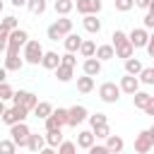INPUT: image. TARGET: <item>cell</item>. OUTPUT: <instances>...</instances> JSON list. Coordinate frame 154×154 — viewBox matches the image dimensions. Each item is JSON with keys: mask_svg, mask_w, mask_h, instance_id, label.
<instances>
[{"mask_svg": "<svg viewBox=\"0 0 154 154\" xmlns=\"http://www.w3.org/2000/svg\"><path fill=\"white\" fill-rule=\"evenodd\" d=\"M137 82L140 84H154V67H142L140 70V75H137Z\"/></svg>", "mask_w": 154, "mask_h": 154, "instance_id": "obj_32", "label": "cell"}, {"mask_svg": "<svg viewBox=\"0 0 154 154\" xmlns=\"http://www.w3.org/2000/svg\"><path fill=\"white\" fill-rule=\"evenodd\" d=\"M43 147H46V140H43V135H38V132H29V140H26V149H29L31 154H38Z\"/></svg>", "mask_w": 154, "mask_h": 154, "instance_id": "obj_14", "label": "cell"}, {"mask_svg": "<svg viewBox=\"0 0 154 154\" xmlns=\"http://www.w3.org/2000/svg\"><path fill=\"white\" fill-rule=\"evenodd\" d=\"M2 113H5V101H0V118H2Z\"/></svg>", "mask_w": 154, "mask_h": 154, "instance_id": "obj_53", "label": "cell"}, {"mask_svg": "<svg viewBox=\"0 0 154 154\" xmlns=\"http://www.w3.org/2000/svg\"><path fill=\"white\" fill-rule=\"evenodd\" d=\"M26 7H29V12L31 14H43L46 12V0H26Z\"/></svg>", "mask_w": 154, "mask_h": 154, "instance_id": "obj_33", "label": "cell"}, {"mask_svg": "<svg viewBox=\"0 0 154 154\" xmlns=\"http://www.w3.org/2000/svg\"><path fill=\"white\" fill-rule=\"evenodd\" d=\"M118 154H125V152H118Z\"/></svg>", "mask_w": 154, "mask_h": 154, "instance_id": "obj_55", "label": "cell"}, {"mask_svg": "<svg viewBox=\"0 0 154 154\" xmlns=\"http://www.w3.org/2000/svg\"><path fill=\"white\" fill-rule=\"evenodd\" d=\"M14 7H26V0H10Z\"/></svg>", "mask_w": 154, "mask_h": 154, "instance_id": "obj_49", "label": "cell"}, {"mask_svg": "<svg viewBox=\"0 0 154 154\" xmlns=\"http://www.w3.org/2000/svg\"><path fill=\"white\" fill-rule=\"evenodd\" d=\"M144 113H147V116H154V101H152V103L144 108Z\"/></svg>", "mask_w": 154, "mask_h": 154, "instance_id": "obj_50", "label": "cell"}, {"mask_svg": "<svg viewBox=\"0 0 154 154\" xmlns=\"http://www.w3.org/2000/svg\"><path fill=\"white\" fill-rule=\"evenodd\" d=\"M29 41V34H26V29H14V31H10V36H7V55H19V48L24 46Z\"/></svg>", "mask_w": 154, "mask_h": 154, "instance_id": "obj_2", "label": "cell"}, {"mask_svg": "<svg viewBox=\"0 0 154 154\" xmlns=\"http://www.w3.org/2000/svg\"><path fill=\"white\" fill-rule=\"evenodd\" d=\"M111 38H113V43H111V46H118V43H123V41H128V34H125L123 29H116Z\"/></svg>", "mask_w": 154, "mask_h": 154, "instance_id": "obj_42", "label": "cell"}, {"mask_svg": "<svg viewBox=\"0 0 154 154\" xmlns=\"http://www.w3.org/2000/svg\"><path fill=\"white\" fill-rule=\"evenodd\" d=\"M72 2H75V0H72Z\"/></svg>", "mask_w": 154, "mask_h": 154, "instance_id": "obj_57", "label": "cell"}, {"mask_svg": "<svg viewBox=\"0 0 154 154\" xmlns=\"http://www.w3.org/2000/svg\"><path fill=\"white\" fill-rule=\"evenodd\" d=\"M75 53H65V55H60V65H67V67H75Z\"/></svg>", "mask_w": 154, "mask_h": 154, "instance_id": "obj_43", "label": "cell"}, {"mask_svg": "<svg viewBox=\"0 0 154 154\" xmlns=\"http://www.w3.org/2000/svg\"><path fill=\"white\" fill-rule=\"evenodd\" d=\"M152 101H154V96H152L149 91H142V89H140V91L132 94V103H135V108H142V111H144Z\"/></svg>", "mask_w": 154, "mask_h": 154, "instance_id": "obj_18", "label": "cell"}, {"mask_svg": "<svg viewBox=\"0 0 154 154\" xmlns=\"http://www.w3.org/2000/svg\"><path fill=\"white\" fill-rule=\"evenodd\" d=\"M0 26L7 29V31H14V29H19V19H17L14 14H7V17L0 19Z\"/></svg>", "mask_w": 154, "mask_h": 154, "instance_id": "obj_34", "label": "cell"}, {"mask_svg": "<svg viewBox=\"0 0 154 154\" xmlns=\"http://www.w3.org/2000/svg\"><path fill=\"white\" fill-rule=\"evenodd\" d=\"M53 26L58 29V34H60V36L72 34V19H70V17H60V19H55V22H53Z\"/></svg>", "mask_w": 154, "mask_h": 154, "instance_id": "obj_24", "label": "cell"}, {"mask_svg": "<svg viewBox=\"0 0 154 154\" xmlns=\"http://www.w3.org/2000/svg\"><path fill=\"white\" fill-rule=\"evenodd\" d=\"M55 154H77V147H75V142L63 140V142L55 147Z\"/></svg>", "mask_w": 154, "mask_h": 154, "instance_id": "obj_35", "label": "cell"}, {"mask_svg": "<svg viewBox=\"0 0 154 154\" xmlns=\"http://www.w3.org/2000/svg\"><path fill=\"white\" fill-rule=\"evenodd\" d=\"M22 65H24V60H22L19 55H7L2 67H5L7 72H19V70H22Z\"/></svg>", "mask_w": 154, "mask_h": 154, "instance_id": "obj_26", "label": "cell"}, {"mask_svg": "<svg viewBox=\"0 0 154 154\" xmlns=\"http://www.w3.org/2000/svg\"><path fill=\"white\" fill-rule=\"evenodd\" d=\"M53 10H55V14H60V17H67V14L75 10V2H72V0H55Z\"/></svg>", "mask_w": 154, "mask_h": 154, "instance_id": "obj_25", "label": "cell"}, {"mask_svg": "<svg viewBox=\"0 0 154 154\" xmlns=\"http://www.w3.org/2000/svg\"><path fill=\"white\" fill-rule=\"evenodd\" d=\"M5 79H7V70H5V67H0V84H2Z\"/></svg>", "mask_w": 154, "mask_h": 154, "instance_id": "obj_51", "label": "cell"}, {"mask_svg": "<svg viewBox=\"0 0 154 154\" xmlns=\"http://www.w3.org/2000/svg\"><path fill=\"white\" fill-rule=\"evenodd\" d=\"M12 103H14V106H22V108H26V111L31 113V108L38 103V96H36L34 91L19 89V91H14V94H12Z\"/></svg>", "mask_w": 154, "mask_h": 154, "instance_id": "obj_5", "label": "cell"}, {"mask_svg": "<svg viewBox=\"0 0 154 154\" xmlns=\"http://www.w3.org/2000/svg\"><path fill=\"white\" fill-rule=\"evenodd\" d=\"M43 140H46V147H53V149H55L65 137H63V130H53V132H46Z\"/></svg>", "mask_w": 154, "mask_h": 154, "instance_id": "obj_29", "label": "cell"}, {"mask_svg": "<svg viewBox=\"0 0 154 154\" xmlns=\"http://www.w3.org/2000/svg\"><path fill=\"white\" fill-rule=\"evenodd\" d=\"M46 34H48V38H51V41H60V38H63V36H60V34H58V29H55V26H53V24H51V26H48V29H46Z\"/></svg>", "mask_w": 154, "mask_h": 154, "instance_id": "obj_45", "label": "cell"}, {"mask_svg": "<svg viewBox=\"0 0 154 154\" xmlns=\"http://www.w3.org/2000/svg\"><path fill=\"white\" fill-rule=\"evenodd\" d=\"M38 154H55V149H53V147H43Z\"/></svg>", "mask_w": 154, "mask_h": 154, "instance_id": "obj_52", "label": "cell"}, {"mask_svg": "<svg viewBox=\"0 0 154 154\" xmlns=\"http://www.w3.org/2000/svg\"><path fill=\"white\" fill-rule=\"evenodd\" d=\"M99 99H101L103 103H116V101L120 99L118 84H116V82H103V84L99 87Z\"/></svg>", "mask_w": 154, "mask_h": 154, "instance_id": "obj_7", "label": "cell"}, {"mask_svg": "<svg viewBox=\"0 0 154 154\" xmlns=\"http://www.w3.org/2000/svg\"><path fill=\"white\" fill-rule=\"evenodd\" d=\"M91 144H96V137L91 135V130H79V132H77V142H75V147L89 149Z\"/></svg>", "mask_w": 154, "mask_h": 154, "instance_id": "obj_20", "label": "cell"}, {"mask_svg": "<svg viewBox=\"0 0 154 154\" xmlns=\"http://www.w3.org/2000/svg\"><path fill=\"white\" fill-rule=\"evenodd\" d=\"M87 120H89V125H91V128H96V125H106V123H108L106 113H94V116H87Z\"/></svg>", "mask_w": 154, "mask_h": 154, "instance_id": "obj_36", "label": "cell"}, {"mask_svg": "<svg viewBox=\"0 0 154 154\" xmlns=\"http://www.w3.org/2000/svg\"><path fill=\"white\" fill-rule=\"evenodd\" d=\"M82 26L89 31V34H99L101 31V19H96V14H87L82 19Z\"/></svg>", "mask_w": 154, "mask_h": 154, "instance_id": "obj_23", "label": "cell"}, {"mask_svg": "<svg viewBox=\"0 0 154 154\" xmlns=\"http://www.w3.org/2000/svg\"><path fill=\"white\" fill-rule=\"evenodd\" d=\"M91 135H94V137H101V140H106V137L111 135V128H108V123H106V125H96V128H91Z\"/></svg>", "mask_w": 154, "mask_h": 154, "instance_id": "obj_38", "label": "cell"}, {"mask_svg": "<svg viewBox=\"0 0 154 154\" xmlns=\"http://www.w3.org/2000/svg\"><path fill=\"white\" fill-rule=\"evenodd\" d=\"M17 154H22V152H17Z\"/></svg>", "mask_w": 154, "mask_h": 154, "instance_id": "obj_56", "label": "cell"}, {"mask_svg": "<svg viewBox=\"0 0 154 154\" xmlns=\"http://www.w3.org/2000/svg\"><path fill=\"white\" fill-rule=\"evenodd\" d=\"M72 70H75V67H67V65H58L53 72H55L58 82H70V79H72Z\"/></svg>", "mask_w": 154, "mask_h": 154, "instance_id": "obj_31", "label": "cell"}, {"mask_svg": "<svg viewBox=\"0 0 154 154\" xmlns=\"http://www.w3.org/2000/svg\"><path fill=\"white\" fill-rule=\"evenodd\" d=\"M41 65H43L46 70H55V67L60 65V55H58L55 51H43V58H41Z\"/></svg>", "mask_w": 154, "mask_h": 154, "instance_id": "obj_21", "label": "cell"}, {"mask_svg": "<svg viewBox=\"0 0 154 154\" xmlns=\"http://www.w3.org/2000/svg\"><path fill=\"white\" fill-rule=\"evenodd\" d=\"M118 89H120V94H135V91H140V82H137V77H132V75H125V77H120V84H118Z\"/></svg>", "mask_w": 154, "mask_h": 154, "instance_id": "obj_12", "label": "cell"}, {"mask_svg": "<svg viewBox=\"0 0 154 154\" xmlns=\"http://www.w3.org/2000/svg\"><path fill=\"white\" fill-rule=\"evenodd\" d=\"M12 94H14V89L7 82H2L0 84V101H12Z\"/></svg>", "mask_w": 154, "mask_h": 154, "instance_id": "obj_39", "label": "cell"}, {"mask_svg": "<svg viewBox=\"0 0 154 154\" xmlns=\"http://www.w3.org/2000/svg\"><path fill=\"white\" fill-rule=\"evenodd\" d=\"M77 91H79V94H89V91H94V77H87V75L77 77Z\"/></svg>", "mask_w": 154, "mask_h": 154, "instance_id": "obj_27", "label": "cell"}, {"mask_svg": "<svg viewBox=\"0 0 154 154\" xmlns=\"http://www.w3.org/2000/svg\"><path fill=\"white\" fill-rule=\"evenodd\" d=\"M0 154H17V147L14 142L7 137V140H0Z\"/></svg>", "mask_w": 154, "mask_h": 154, "instance_id": "obj_37", "label": "cell"}, {"mask_svg": "<svg viewBox=\"0 0 154 154\" xmlns=\"http://www.w3.org/2000/svg\"><path fill=\"white\" fill-rule=\"evenodd\" d=\"M26 116H29L26 108H22V106H12V108H5V113H2L0 120H2L5 125H14V123H24Z\"/></svg>", "mask_w": 154, "mask_h": 154, "instance_id": "obj_8", "label": "cell"}, {"mask_svg": "<svg viewBox=\"0 0 154 154\" xmlns=\"http://www.w3.org/2000/svg\"><path fill=\"white\" fill-rule=\"evenodd\" d=\"M43 123H46V132L63 130V125H67V108H53V113Z\"/></svg>", "mask_w": 154, "mask_h": 154, "instance_id": "obj_3", "label": "cell"}, {"mask_svg": "<svg viewBox=\"0 0 154 154\" xmlns=\"http://www.w3.org/2000/svg\"><path fill=\"white\" fill-rule=\"evenodd\" d=\"M75 7H77V12H79L82 17H87V14H99V12H101V0H77Z\"/></svg>", "mask_w": 154, "mask_h": 154, "instance_id": "obj_11", "label": "cell"}, {"mask_svg": "<svg viewBox=\"0 0 154 154\" xmlns=\"http://www.w3.org/2000/svg\"><path fill=\"white\" fill-rule=\"evenodd\" d=\"M147 53H149V58H154V36H149V41H147Z\"/></svg>", "mask_w": 154, "mask_h": 154, "instance_id": "obj_48", "label": "cell"}, {"mask_svg": "<svg viewBox=\"0 0 154 154\" xmlns=\"http://www.w3.org/2000/svg\"><path fill=\"white\" fill-rule=\"evenodd\" d=\"M113 5H116V10H118V12H130V10L135 7V2H132V0H113Z\"/></svg>", "mask_w": 154, "mask_h": 154, "instance_id": "obj_40", "label": "cell"}, {"mask_svg": "<svg viewBox=\"0 0 154 154\" xmlns=\"http://www.w3.org/2000/svg\"><path fill=\"white\" fill-rule=\"evenodd\" d=\"M87 116H89V111H87L82 103H75L72 108H67V125H70V128L82 125V123L87 120Z\"/></svg>", "mask_w": 154, "mask_h": 154, "instance_id": "obj_9", "label": "cell"}, {"mask_svg": "<svg viewBox=\"0 0 154 154\" xmlns=\"http://www.w3.org/2000/svg\"><path fill=\"white\" fill-rule=\"evenodd\" d=\"M94 58H96L99 63L113 60V58H116V55H113V46H111V43H101V46H96V51H94Z\"/></svg>", "mask_w": 154, "mask_h": 154, "instance_id": "obj_17", "label": "cell"}, {"mask_svg": "<svg viewBox=\"0 0 154 154\" xmlns=\"http://www.w3.org/2000/svg\"><path fill=\"white\" fill-rule=\"evenodd\" d=\"M7 36H10V31L0 26V51H5V48H7Z\"/></svg>", "mask_w": 154, "mask_h": 154, "instance_id": "obj_46", "label": "cell"}, {"mask_svg": "<svg viewBox=\"0 0 154 154\" xmlns=\"http://www.w3.org/2000/svg\"><path fill=\"white\" fill-rule=\"evenodd\" d=\"M2 10H5V5H2V0H0V14H2Z\"/></svg>", "mask_w": 154, "mask_h": 154, "instance_id": "obj_54", "label": "cell"}, {"mask_svg": "<svg viewBox=\"0 0 154 154\" xmlns=\"http://www.w3.org/2000/svg\"><path fill=\"white\" fill-rule=\"evenodd\" d=\"M142 67H144V65L140 63V58H128V60H125V75H132V77H137Z\"/></svg>", "mask_w": 154, "mask_h": 154, "instance_id": "obj_28", "label": "cell"}, {"mask_svg": "<svg viewBox=\"0 0 154 154\" xmlns=\"http://www.w3.org/2000/svg\"><path fill=\"white\" fill-rule=\"evenodd\" d=\"M87 152H89V154H111V152H108V149H106L103 144H91V147H89Z\"/></svg>", "mask_w": 154, "mask_h": 154, "instance_id": "obj_44", "label": "cell"}, {"mask_svg": "<svg viewBox=\"0 0 154 154\" xmlns=\"http://www.w3.org/2000/svg\"><path fill=\"white\" fill-rule=\"evenodd\" d=\"M113 55H116V58H123V60H128V58H132V55H135V48H132L128 41H123V43L113 46Z\"/></svg>", "mask_w": 154, "mask_h": 154, "instance_id": "obj_22", "label": "cell"}, {"mask_svg": "<svg viewBox=\"0 0 154 154\" xmlns=\"http://www.w3.org/2000/svg\"><path fill=\"white\" fill-rule=\"evenodd\" d=\"M31 113H34V118H38V120H46V118L53 113V103H48V101H38V103L31 108Z\"/></svg>", "mask_w": 154, "mask_h": 154, "instance_id": "obj_19", "label": "cell"}, {"mask_svg": "<svg viewBox=\"0 0 154 154\" xmlns=\"http://www.w3.org/2000/svg\"><path fill=\"white\" fill-rule=\"evenodd\" d=\"M101 70H103V63H99L96 58H84L82 72H84L87 77H96V75H101Z\"/></svg>", "mask_w": 154, "mask_h": 154, "instance_id": "obj_13", "label": "cell"}, {"mask_svg": "<svg viewBox=\"0 0 154 154\" xmlns=\"http://www.w3.org/2000/svg\"><path fill=\"white\" fill-rule=\"evenodd\" d=\"M103 147H106L111 154H118V152H123V147H125V140H123L120 135H113V132H111V135L106 137V144H103Z\"/></svg>", "mask_w": 154, "mask_h": 154, "instance_id": "obj_15", "label": "cell"}, {"mask_svg": "<svg viewBox=\"0 0 154 154\" xmlns=\"http://www.w3.org/2000/svg\"><path fill=\"white\" fill-rule=\"evenodd\" d=\"M29 125L26 123H14V125H10V140L14 142V147H26V140H29Z\"/></svg>", "mask_w": 154, "mask_h": 154, "instance_id": "obj_6", "label": "cell"}, {"mask_svg": "<svg viewBox=\"0 0 154 154\" xmlns=\"http://www.w3.org/2000/svg\"><path fill=\"white\" fill-rule=\"evenodd\" d=\"M79 43H82V36H79V34H67V36H63L65 53H77V51H79Z\"/></svg>", "mask_w": 154, "mask_h": 154, "instance_id": "obj_16", "label": "cell"}, {"mask_svg": "<svg viewBox=\"0 0 154 154\" xmlns=\"http://www.w3.org/2000/svg\"><path fill=\"white\" fill-rule=\"evenodd\" d=\"M94 51H96V43L89 41V38H82V43H79V55H82V58H94Z\"/></svg>", "mask_w": 154, "mask_h": 154, "instance_id": "obj_30", "label": "cell"}, {"mask_svg": "<svg viewBox=\"0 0 154 154\" xmlns=\"http://www.w3.org/2000/svg\"><path fill=\"white\" fill-rule=\"evenodd\" d=\"M149 31L147 29H142V26H135L130 34H128V43L132 46V48H144L147 46V41H149Z\"/></svg>", "mask_w": 154, "mask_h": 154, "instance_id": "obj_10", "label": "cell"}, {"mask_svg": "<svg viewBox=\"0 0 154 154\" xmlns=\"http://www.w3.org/2000/svg\"><path fill=\"white\" fill-rule=\"evenodd\" d=\"M43 58V46L36 41V38H29L24 46H22V60L29 63V65H38Z\"/></svg>", "mask_w": 154, "mask_h": 154, "instance_id": "obj_1", "label": "cell"}, {"mask_svg": "<svg viewBox=\"0 0 154 154\" xmlns=\"http://www.w3.org/2000/svg\"><path fill=\"white\" fill-rule=\"evenodd\" d=\"M152 147H154V128H147L135 137V152L137 154H149Z\"/></svg>", "mask_w": 154, "mask_h": 154, "instance_id": "obj_4", "label": "cell"}, {"mask_svg": "<svg viewBox=\"0 0 154 154\" xmlns=\"http://www.w3.org/2000/svg\"><path fill=\"white\" fill-rule=\"evenodd\" d=\"M142 29H147V31L154 29V5L147 10V14H144V26H142Z\"/></svg>", "mask_w": 154, "mask_h": 154, "instance_id": "obj_41", "label": "cell"}, {"mask_svg": "<svg viewBox=\"0 0 154 154\" xmlns=\"http://www.w3.org/2000/svg\"><path fill=\"white\" fill-rule=\"evenodd\" d=\"M135 2V7H140V10H149L152 7V0H132Z\"/></svg>", "mask_w": 154, "mask_h": 154, "instance_id": "obj_47", "label": "cell"}]
</instances>
